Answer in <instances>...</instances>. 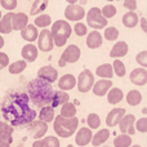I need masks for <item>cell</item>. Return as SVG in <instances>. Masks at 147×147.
Masks as SVG:
<instances>
[{
  "label": "cell",
  "instance_id": "1",
  "mask_svg": "<svg viewBox=\"0 0 147 147\" xmlns=\"http://www.w3.org/2000/svg\"><path fill=\"white\" fill-rule=\"evenodd\" d=\"M1 115L12 127H26L36 119V111L30 107V98L22 92L7 94L1 103Z\"/></svg>",
  "mask_w": 147,
  "mask_h": 147
},
{
  "label": "cell",
  "instance_id": "2",
  "mask_svg": "<svg viewBox=\"0 0 147 147\" xmlns=\"http://www.w3.org/2000/svg\"><path fill=\"white\" fill-rule=\"evenodd\" d=\"M53 93L54 90L52 88V84L39 78L34 79L27 84V93L26 94L28 96L30 101L40 109L45 106H51Z\"/></svg>",
  "mask_w": 147,
  "mask_h": 147
},
{
  "label": "cell",
  "instance_id": "3",
  "mask_svg": "<svg viewBox=\"0 0 147 147\" xmlns=\"http://www.w3.org/2000/svg\"><path fill=\"white\" fill-rule=\"evenodd\" d=\"M53 121L54 133L61 138H69L74 136L79 127V119L76 116L63 117L61 115H57V116H54Z\"/></svg>",
  "mask_w": 147,
  "mask_h": 147
},
{
  "label": "cell",
  "instance_id": "4",
  "mask_svg": "<svg viewBox=\"0 0 147 147\" xmlns=\"http://www.w3.org/2000/svg\"><path fill=\"white\" fill-rule=\"evenodd\" d=\"M51 35H52V40L53 44L58 48L63 47L67 43L69 38L72 34V27L70 26V23L65 20H58L52 25L51 30Z\"/></svg>",
  "mask_w": 147,
  "mask_h": 147
},
{
  "label": "cell",
  "instance_id": "5",
  "mask_svg": "<svg viewBox=\"0 0 147 147\" xmlns=\"http://www.w3.org/2000/svg\"><path fill=\"white\" fill-rule=\"evenodd\" d=\"M107 21L103 16L101 14V9L97 7H93L88 10L86 13V25L93 30H102V28L107 27Z\"/></svg>",
  "mask_w": 147,
  "mask_h": 147
},
{
  "label": "cell",
  "instance_id": "6",
  "mask_svg": "<svg viewBox=\"0 0 147 147\" xmlns=\"http://www.w3.org/2000/svg\"><path fill=\"white\" fill-rule=\"evenodd\" d=\"M80 56H81L80 48H79L78 45H75V44H71V45L67 47V48L65 49V52L62 53L61 58H59V61H58L59 67H65L66 63H76V62L79 61V58H80Z\"/></svg>",
  "mask_w": 147,
  "mask_h": 147
},
{
  "label": "cell",
  "instance_id": "7",
  "mask_svg": "<svg viewBox=\"0 0 147 147\" xmlns=\"http://www.w3.org/2000/svg\"><path fill=\"white\" fill-rule=\"evenodd\" d=\"M93 84H94V75L88 69L81 71L79 78L76 79V86H78L80 93H88L89 90H92Z\"/></svg>",
  "mask_w": 147,
  "mask_h": 147
},
{
  "label": "cell",
  "instance_id": "8",
  "mask_svg": "<svg viewBox=\"0 0 147 147\" xmlns=\"http://www.w3.org/2000/svg\"><path fill=\"white\" fill-rule=\"evenodd\" d=\"M26 129H27L28 134L31 136L35 140H39V138H43L45 136V133L48 132V124L41 120H34L30 124L26 125Z\"/></svg>",
  "mask_w": 147,
  "mask_h": 147
},
{
  "label": "cell",
  "instance_id": "9",
  "mask_svg": "<svg viewBox=\"0 0 147 147\" xmlns=\"http://www.w3.org/2000/svg\"><path fill=\"white\" fill-rule=\"evenodd\" d=\"M85 17V9L81 5L69 4L65 8V18L72 22H80V20Z\"/></svg>",
  "mask_w": 147,
  "mask_h": 147
},
{
  "label": "cell",
  "instance_id": "10",
  "mask_svg": "<svg viewBox=\"0 0 147 147\" xmlns=\"http://www.w3.org/2000/svg\"><path fill=\"white\" fill-rule=\"evenodd\" d=\"M38 47L36 48L41 52H51L53 49L54 44L53 40H52V35H51V31L49 30H41L38 35Z\"/></svg>",
  "mask_w": 147,
  "mask_h": 147
},
{
  "label": "cell",
  "instance_id": "11",
  "mask_svg": "<svg viewBox=\"0 0 147 147\" xmlns=\"http://www.w3.org/2000/svg\"><path fill=\"white\" fill-rule=\"evenodd\" d=\"M134 123H136V116L133 114H125L121 117V120L119 121V128L121 134H128V136H133L136 133V128H134Z\"/></svg>",
  "mask_w": 147,
  "mask_h": 147
},
{
  "label": "cell",
  "instance_id": "12",
  "mask_svg": "<svg viewBox=\"0 0 147 147\" xmlns=\"http://www.w3.org/2000/svg\"><path fill=\"white\" fill-rule=\"evenodd\" d=\"M38 78L52 84V83H54V81H57V79H58V71H57L53 66H49V65L48 66H43L39 69Z\"/></svg>",
  "mask_w": 147,
  "mask_h": 147
},
{
  "label": "cell",
  "instance_id": "13",
  "mask_svg": "<svg viewBox=\"0 0 147 147\" xmlns=\"http://www.w3.org/2000/svg\"><path fill=\"white\" fill-rule=\"evenodd\" d=\"M127 114L125 109L123 107H116V109H112L111 111L107 114V117H106V125L109 128H112V127H116L119 124V121L121 120V117Z\"/></svg>",
  "mask_w": 147,
  "mask_h": 147
},
{
  "label": "cell",
  "instance_id": "14",
  "mask_svg": "<svg viewBox=\"0 0 147 147\" xmlns=\"http://www.w3.org/2000/svg\"><path fill=\"white\" fill-rule=\"evenodd\" d=\"M112 88V81L109 79H101V80L96 81L92 86V90H93L94 96L97 97H103L106 96V93Z\"/></svg>",
  "mask_w": 147,
  "mask_h": 147
},
{
  "label": "cell",
  "instance_id": "15",
  "mask_svg": "<svg viewBox=\"0 0 147 147\" xmlns=\"http://www.w3.org/2000/svg\"><path fill=\"white\" fill-rule=\"evenodd\" d=\"M129 79L134 85L138 86H143L147 84V70L143 67H138L134 69L129 75Z\"/></svg>",
  "mask_w": 147,
  "mask_h": 147
},
{
  "label": "cell",
  "instance_id": "16",
  "mask_svg": "<svg viewBox=\"0 0 147 147\" xmlns=\"http://www.w3.org/2000/svg\"><path fill=\"white\" fill-rule=\"evenodd\" d=\"M92 137H93V133H92V129L89 128H80L78 130L75 136V143L80 147H84L86 145H89L92 141Z\"/></svg>",
  "mask_w": 147,
  "mask_h": 147
},
{
  "label": "cell",
  "instance_id": "17",
  "mask_svg": "<svg viewBox=\"0 0 147 147\" xmlns=\"http://www.w3.org/2000/svg\"><path fill=\"white\" fill-rule=\"evenodd\" d=\"M28 23V16L25 13H13L12 20H10V26L13 31H21L26 25Z\"/></svg>",
  "mask_w": 147,
  "mask_h": 147
},
{
  "label": "cell",
  "instance_id": "18",
  "mask_svg": "<svg viewBox=\"0 0 147 147\" xmlns=\"http://www.w3.org/2000/svg\"><path fill=\"white\" fill-rule=\"evenodd\" d=\"M21 56H22L23 61H26V62H35L39 56V49L34 44L28 43L22 48Z\"/></svg>",
  "mask_w": 147,
  "mask_h": 147
},
{
  "label": "cell",
  "instance_id": "19",
  "mask_svg": "<svg viewBox=\"0 0 147 147\" xmlns=\"http://www.w3.org/2000/svg\"><path fill=\"white\" fill-rule=\"evenodd\" d=\"M128 52H129V47L125 41H116V44L110 51V57L114 59H119L121 57L127 56Z\"/></svg>",
  "mask_w": 147,
  "mask_h": 147
},
{
  "label": "cell",
  "instance_id": "20",
  "mask_svg": "<svg viewBox=\"0 0 147 147\" xmlns=\"http://www.w3.org/2000/svg\"><path fill=\"white\" fill-rule=\"evenodd\" d=\"M20 32H21V38H22L23 40L28 41V43L35 41L36 39H38V35H39V30H38V27L34 26V23L32 25L27 23V25H26L25 27L20 31Z\"/></svg>",
  "mask_w": 147,
  "mask_h": 147
},
{
  "label": "cell",
  "instance_id": "21",
  "mask_svg": "<svg viewBox=\"0 0 147 147\" xmlns=\"http://www.w3.org/2000/svg\"><path fill=\"white\" fill-rule=\"evenodd\" d=\"M102 43H103V38H102L101 32L97 30H93L86 36V47H88L89 49L99 48V47L102 45Z\"/></svg>",
  "mask_w": 147,
  "mask_h": 147
},
{
  "label": "cell",
  "instance_id": "22",
  "mask_svg": "<svg viewBox=\"0 0 147 147\" xmlns=\"http://www.w3.org/2000/svg\"><path fill=\"white\" fill-rule=\"evenodd\" d=\"M75 85H76V79L71 74H65L58 80V88L63 92L71 90V89L75 88Z\"/></svg>",
  "mask_w": 147,
  "mask_h": 147
},
{
  "label": "cell",
  "instance_id": "23",
  "mask_svg": "<svg viewBox=\"0 0 147 147\" xmlns=\"http://www.w3.org/2000/svg\"><path fill=\"white\" fill-rule=\"evenodd\" d=\"M0 141L12 145L13 143V127L7 123L0 121Z\"/></svg>",
  "mask_w": 147,
  "mask_h": 147
},
{
  "label": "cell",
  "instance_id": "24",
  "mask_svg": "<svg viewBox=\"0 0 147 147\" xmlns=\"http://www.w3.org/2000/svg\"><path fill=\"white\" fill-rule=\"evenodd\" d=\"M67 102H70L69 93H66V92H63V90H54L52 101H51V107L56 109V107L62 106V105L67 103Z\"/></svg>",
  "mask_w": 147,
  "mask_h": 147
},
{
  "label": "cell",
  "instance_id": "25",
  "mask_svg": "<svg viewBox=\"0 0 147 147\" xmlns=\"http://www.w3.org/2000/svg\"><path fill=\"white\" fill-rule=\"evenodd\" d=\"M110 134H111V133H110V130L107 129V128L98 130V132H97L96 134L92 137L90 143H92V145H93L94 147H98V146L103 145V143H106L107 140L110 138Z\"/></svg>",
  "mask_w": 147,
  "mask_h": 147
},
{
  "label": "cell",
  "instance_id": "26",
  "mask_svg": "<svg viewBox=\"0 0 147 147\" xmlns=\"http://www.w3.org/2000/svg\"><path fill=\"white\" fill-rule=\"evenodd\" d=\"M124 98V93L120 88H111L107 92V101L110 105H117L123 101Z\"/></svg>",
  "mask_w": 147,
  "mask_h": 147
},
{
  "label": "cell",
  "instance_id": "27",
  "mask_svg": "<svg viewBox=\"0 0 147 147\" xmlns=\"http://www.w3.org/2000/svg\"><path fill=\"white\" fill-rule=\"evenodd\" d=\"M140 23V17L136 12H128L123 16V25L128 28H133Z\"/></svg>",
  "mask_w": 147,
  "mask_h": 147
},
{
  "label": "cell",
  "instance_id": "28",
  "mask_svg": "<svg viewBox=\"0 0 147 147\" xmlns=\"http://www.w3.org/2000/svg\"><path fill=\"white\" fill-rule=\"evenodd\" d=\"M12 12H8L7 14L1 16L0 18V34H4V35H8V34L12 32V26H10V20H12Z\"/></svg>",
  "mask_w": 147,
  "mask_h": 147
},
{
  "label": "cell",
  "instance_id": "29",
  "mask_svg": "<svg viewBox=\"0 0 147 147\" xmlns=\"http://www.w3.org/2000/svg\"><path fill=\"white\" fill-rule=\"evenodd\" d=\"M96 75L99 76L102 79H109L111 80L112 76H114V71H112V66L110 63H103L99 65L96 70Z\"/></svg>",
  "mask_w": 147,
  "mask_h": 147
},
{
  "label": "cell",
  "instance_id": "30",
  "mask_svg": "<svg viewBox=\"0 0 147 147\" xmlns=\"http://www.w3.org/2000/svg\"><path fill=\"white\" fill-rule=\"evenodd\" d=\"M49 4V0H34V4L31 5L30 14L31 16H39L47 9Z\"/></svg>",
  "mask_w": 147,
  "mask_h": 147
},
{
  "label": "cell",
  "instance_id": "31",
  "mask_svg": "<svg viewBox=\"0 0 147 147\" xmlns=\"http://www.w3.org/2000/svg\"><path fill=\"white\" fill-rule=\"evenodd\" d=\"M39 120L44 123H51L54 120V109L51 106H45V107H41L40 112H39Z\"/></svg>",
  "mask_w": 147,
  "mask_h": 147
},
{
  "label": "cell",
  "instance_id": "32",
  "mask_svg": "<svg viewBox=\"0 0 147 147\" xmlns=\"http://www.w3.org/2000/svg\"><path fill=\"white\" fill-rule=\"evenodd\" d=\"M26 67H27V62L26 61H23V59L22 61H16L8 66V71H9V74H12V75H18V74L25 71Z\"/></svg>",
  "mask_w": 147,
  "mask_h": 147
},
{
  "label": "cell",
  "instance_id": "33",
  "mask_svg": "<svg viewBox=\"0 0 147 147\" xmlns=\"http://www.w3.org/2000/svg\"><path fill=\"white\" fill-rule=\"evenodd\" d=\"M127 102H128V105H129V106H138V105L142 102V94H141V92L136 90V89L128 92Z\"/></svg>",
  "mask_w": 147,
  "mask_h": 147
},
{
  "label": "cell",
  "instance_id": "34",
  "mask_svg": "<svg viewBox=\"0 0 147 147\" xmlns=\"http://www.w3.org/2000/svg\"><path fill=\"white\" fill-rule=\"evenodd\" d=\"M52 25V18L49 14H39L38 17L35 18V27L38 28H47L48 26Z\"/></svg>",
  "mask_w": 147,
  "mask_h": 147
},
{
  "label": "cell",
  "instance_id": "35",
  "mask_svg": "<svg viewBox=\"0 0 147 147\" xmlns=\"http://www.w3.org/2000/svg\"><path fill=\"white\" fill-rule=\"evenodd\" d=\"M59 115L63 116V117H74V116H76V106H75V103L67 102V103L62 105L61 114Z\"/></svg>",
  "mask_w": 147,
  "mask_h": 147
},
{
  "label": "cell",
  "instance_id": "36",
  "mask_svg": "<svg viewBox=\"0 0 147 147\" xmlns=\"http://www.w3.org/2000/svg\"><path fill=\"white\" fill-rule=\"evenodd\" d=\"M115 147H130L132 146V138L128 134H119L114 140Z\"/></svg>",
  "mask_w": 147,
  "mask_h": 147
},
{
  "label": "cell",
  "instance_id": "37",
  "mask_svg": "<svg viewBox=\"0 0 147 147\" xmlns=\"http://www.w3.org/2000/svg\"><path fill=\"white\" fill-rule=\"evenodd\" d=\"M105 28H106V30H105V32H103V36L106 40H109V41L117 40V38H119V30H117L116 27L110 26V27H105Z\"/></svg>",
  "mask_w": 147,
  "mask_h": 147
},
{
  "label": "cell",
  "instance_id": "38",
  "mask_svg": "<svg viewBox=\"0 0 147 147\" xmlns=\"http://www.w3.org/2000/svg\"><path fill=\"white\" fill-rule=\"evenodd\" d=\"M111 66H112V71H114V74H116V76H119V78L125 76V74H127V69H125V65L121 61L115 59L114 63H112Z\"/></svg>",
  "mask_w": 147,
  "mask_h": 147
},
{
  "label": "cell",
  "instance_id": "39",
  "mask_svg": "<svg viewBox=\"0 0 147 147\" xmlns=\"http://www.w3.org/2000/svg\"><path fill=\"white\" fill-rule=\"evenodd\" d=\"M86 124L89 129H97L101 125V117L97 114H89L86 117Z\"/></svg>",
  "mask_w": 147,
  "mask_h": 147
},
{
  "label": "cell",
  "instance_id": "40",
  "mask_svg": "<svg viewBox=\"0 0 147 147\" xmlns=\"http://www.w3.org/2000/svg\"><path fill=\"white\" fill-rule=\"evenodd\" d=\"M116 13H117L116 7H114L112 4H107V5H105V7L101 9V14L103 16V17L106 18V20L115 17V16H116Z\"/></svg>",
  "mask_w": 147,
  "mask_h": 147
},
{
  "label": "cell",
  "instance_id": "41",
  "mask_svg": "<svg viewBox=\"0 0 147 147\" xmlns=\"http://www.w3.org/2000/svg\"><path fill=\"white\" fill-rule=\"evenodd\" d=\"M72 31H75V35H78V36H85L88 34V27L83 22H76Z\"/></svg>",
  "mask_w": 147,
  "mask_h": 147
},
{
  "label": "cell",
  "instance_id": "42",
  "mask_svg": "<svg viewBox=\"0 0 147 147\" xmlns=\"http://www.w3.org/2000/svg\"><path fill=\"white\" fill-rule=\"evenodd\" d=\"M43 147H59V140L54 136H48L43 140Z\"/></svg>",
  "mask_w": 147,
  "mask_h": 147
},
{
  "label": "cell",
  "instance_id": "43",
  "mask_svg": "<svg viewBox=\"0 0 147 147\" xmlns=\"http://www.w3.org/2000/svg\"><path fill=\"white\" fill-rule=\"evenodd\" d=\"M134 124H136L134 128H137L138 132H141V133L147 132V117H141V119H138Z\"/></svg>",
  "mask_w": 147,
  "mask_h": 147
},
{
  "label": "cell",
  "instance_id": "44",
  "mask_svg": "<svg viewBox=\"0 0 147 147\" xmlns=\"http://www.w3.org/2000/svg\"><path fill=\"white\" fill-rule=\"evenodd\" d=\"M0 4H1V7L4 9L12 12L13 9L17 8V0H0Z\"/></svg>",
  "mask_w": 147,
  "mask_h": 147
},
{
  "label": "cell",
  "instance_id": "45",
  "mask_svg": "<svg viewBox=\"0 0 147 147\" xmlns=\"http://www.w3.org/2000/svg\"><path fill=\"white\" fill-rule=\"evenodd\" d=\"M136 61L141 65V67L146 69V67H147V52L146 51L140 52V53L136 56Z\"/></svg>",
  "mask_w": 147,
  "mask_h": 147
},
{
  "label": "cell",
  "instance_id": "46",
  "mask_svg": "<svg viewBox=\"0 0 147 147\" xmlns=\"http://www.w3.org/2000/svg\"><path fill=\"white\" fill-rule=\"evenodd\" d=\"M123 5L125 9H129V12H134L137 9V0H124Z\"/></svg>",
  "mask_w": 147,
  "mask_h": 147
},
{
  "label": "cell",
  "instance_id": "47",
  "mask_svg": "<svg viewBox=\"0 0 147 147\" xmlns=\"http://www.w3.org/2000/svg\"><path fill=\"white\" fill-rule=\"evenodd\" d=\"M8 66H9V57H8L7 53L0 52V70L5 69Z\"/></svg>",
  "mask_w": 147,
  "mask_h": 147
},
{
  "label": "cell",
  "instance_id": "48",
  "mask_svg": "<svg viewBox=\"0 0 147 147\" xmlns=\"http://www.w3.org/2000/svg\"><path fill=\"white\" fill-rule=\"evenodd\" d=\"M32 147H43V141H41V140H36L35 142L32 143Z\"/></svg>",
  "mask_w": 147,
  "mask_h": 147
},
{
  "label": "cell",
  "instance_id": "49",
  "mask_svg": "<svg viewBox=\"0 0 147 147\" xmlns=\"http://www.w3.org/2000/svg\"><path fill=\"white\" fill-rule=\"evenodd\" d=\"M141 26H142V30L145 31V32H147V28H146V20L145 18H141Z\"/></svg>",
  "mask_w": 147,
  "mask_h": 147
},
{
  "label": "cell",
  "instance_id": "50",
  "mask_svg": "<svg viewBox=\"0 0 147 147\" xmlns=\"http://www.w3.org/2000/svg\"><path fill=\"white\" fill-rule=\"evenodd\" d=\"M3 47H4V39H3L1 35H0V49H1Z\"/></svg>",
  "mask_w": 147,
  "mask_h": 147
},
{
  "label": "cell",
  "instance_id": "51",
  "mask_svg": "<svg viewBox=\"0 0 147 147\" xmlns=\"http://www.w3.org/2000/svg\"><path fill=\"white\" fill-rule=\"evenodd\" d=\"M0 147H10V145H8V143L3 142V141H0Z\"/></svg>",
  "mask_w": 147,
  "mask_h": 147
},
{
  "label": "cell",
  "instance_id": "52",
  "mask_svg": "<svg viewBox=\"0 0 147 147\" xmlns=\"http://www.w3.org/2000/svg\"><path fill=\"white\" fill-rule=\"evenodd\" d=\"M67 3H69V4H76V3L79 1V0H66Z\"/></svg>",
  "mask_w": 147,
  "mask_h": 147
},
{
  "label": "cell",
  "instance_id": "53",
  "mask_svg": "<svg viewBox=\"0 0 147 147\" xmlns=\"http://www.w3.org/2000/svg\"><path fill=\"white\" fill-rule=\"evenodd\" d=\"M130 147H141L140 145H134V146H130Z\"/></svg>",
  "mask_w": 147,
  "mask_h": 147
},
{
  "label": "cell",
  "instance_id": "54",
  "mask_svg": "<svg viewBox=\"0 0 147 147\" xmlns=\"http://www.w3.org/2000/svg\"><path fill=\"white\" fill-rule=\"evenodd\" d=\"M1 16H3V14H1V10H0V18H1Z\"/></svg>",
  "mask_w": 147,
  "mask_h": 147
},
{
  "label": "cell",
  "instance_id": "55",
  "mask_svg": "<svg viewBox=\"0 0 147 147\" xmlns=\"http://www.w3.org/2000/svg\"><path fill=\"white\" fill-rule=\"evenodd\" d=\"M67 147H74V146H72V145H69V146H67Z\"/></svg>",
  "mask_w": 147,
  "mask_h": 147
},
{
  "label": "cell",
  "instance_id": "56",
  "mask_svg": "<svg viewBox=\"0 0 147 147\" xmlns=\"http://www.w3.org/2000/svg\"><path fill=\"white\" fill-rule=\"evenodd\" d=\"M123 1H124V0H123Z\"/></svg>",
  "mask_w": 147,
  "mask_h": 147
}]
</instances>
